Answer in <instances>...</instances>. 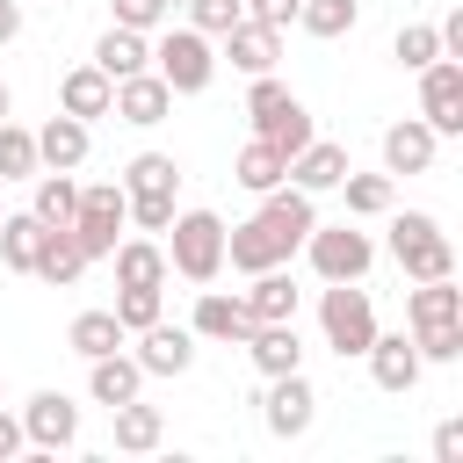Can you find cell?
I'll return each instance as SVG.
<instances>
[{"label":"cell","instance_id":"obj_14","mask_svg":"<svg viewBox=\"0 0 463 463\" xmlns=\"http://www.w3.org/2000/svg\"><path fill=\"white\" fill-rule=\"evenodd\" d=\"M362 362H369V376H376V391H412L420 383V347H412V333H376L369 347H362Z\"/></svg>","mask_w":463,"mask_h":463},{"label":"cell","instance_id":"obj_32","mask_svg":"<svg viewBox=\"0 0 463 463\" xmlns=\"http://www.w3.org/2000/svg\"><path fill=\"white\" fill-rule=\"evenodd\" d=\"M36 246H43V217H29V210H7V217H0V268L29 275V268H36Z\"/></svg>","mask_w":463,"mask_h":463},{"label":"cell","instance_id":"obj_10","mask_svg":"<svg viewBox=\"0 0 463 463\" xmlns=\"http://www.w3.org/2000/svg\"><path fill=\"white\" fill-rule=\"evenodd\" d=\"M289 253H297V246H289V239H282V232H275V224H268L260 210H253L246 224H232V232H224V260H232L239 275H260V268H282Z\"/></svg>","mask_w":463,"mask_h":463},{"label":"cell","instance_id":"obj_30","mask_svg":"<svg viewBox=\"0 0 463 463\" xmlns=\"http://www.w3.org/2000/svg\"><path fill=\"white\" fill-rule=\"evenodd\" d=\"M232 181L246 188V195H268V188H282L289 181V159L268 145V137H253L246 152H239V166H232Z\"/></svg>","mask_w":463,"mask_h":463},{"label":"cell","instance_id":"obj_23","mask_svg":"<svg viewBox=\"0 0 463 463\" xmlns=\"http://www.w3.org/2000/svg\"><path fill=\"white\" fill-rule=\"evenodd\" d=\"M29 275H43L51 289H72V282L87 275V253H80L72 224H43V246H36V268H29Z\"/></svg>","mask_w":463,"mask_h":463},{"label":"cell","instance_id":"obj_28","mask_svg":"<svg viewBox=\"0 0 463 463\" xmlns=\"http://www.w3.org/2000/svg\"><path fill=\"white\" fill-rule=\"evenodd\" d=\"M109 420H116V449H123V456H152V449L166 441V420H159V405H145V398L109 405Z\"/></svg>","mask_w":463,"mask_h":463},{"label":"cell","instance_id":"obj_20","mask_svg":"<svg viewBox=\"0 0 463 463\" xmlns=\"http://www.w3.org/2000/svg\"><path fill=\"white\" fill-rule=\"evenodd\" d=\"M188 333L195 340H246L253 333V311H246V297H224V289H203L195 297V318H188Z\"/></svg>","mask_w":463,"mask_h":463},{"label":"cell","instance_id":"obj_22","mask_svg":"<svg viewBox=\"0 0 463 463\" xmlns=\"http://www.w3.org/2000/svg\"><path fill=\"white\" fill-rule=\"evenodd\" d=\"M340 174H347V145H333V137H311L304 152H289V188H304V195L340 188Z\"/></svg>","mask_w":463,"mask_h":463},{"label":"cell","instance_id":"obj_34","mask_svg":"<svg viewBox=\"0 0 463 463\" xmlns=\"http://www.w3.org/2000/svg\"><path fill=\"white\" fill-rule=\"evenodd\" d=\"M289 109H297V94H289V87H282L275 72H260V80L246 87V116H253V137H268V130H275V123L289 116Z\"/></svg>","mask_w":463,"mask_h":463},{"label":"cell","instance_id":"obj_25","mask_svg":"<svg viewBox=\"0 0 463 463\" xmlns=\"http://www.w3.org/2000/svg\"><path fill=\"white\" fill-rule=\"evenodd\" d=\"M94 65H101L109 80H130V72H145V65H152V36H145V29H123V22H109V29H101V43H94Z\"/></svg>","mask_w":463,"mask_h":463},{"label":"cell","instance_id":"obj_31","mask_svg":"<svg viewBox=\"0 0 463 463\" xmlns=\"http://www.w3.org/2000/svg\"><path fill=\"white\" fill-rule=\"evenodd\" d=\"M123 340H130V333L116 326V311H80V318L65 326V347H72L80 362H94V354H116Z\"/></svg>","mask_w":463,"mask_h":463},{"label":"cell","instance_id":"obj_18","mask_svg":"<svg viewBox=\"0 0 463 463\" xmlns=\"http://www.w3.org/2000/svg\"><path fill=\"white\" fill-rule=\"evenodd\" d=\"M239 347L253 354V369H260V376H289V369H304V340H297V318H268V326H253Z\"/></svg>","mask_w":463,"mask_h":463},{"label":"cell","instance_id":"obj_3","mask_svg":"<svg viewBox=\"0 0 463 463\" xmlns=\"http://www.w3.org/2000/svg\"><path fill=\"white\" fill-rule=\"evenodd\" d=\"M174 188H181L174 152H137V159L123 166V203H130V224H137V232H166V224H174Z\"/></svg>","mask_w":463,"mask_h":463},{"label":"cell","instance_id":"obj_27","mask_svg":"<svg viewBox=\"0 0 463 463\" xmlns=\"http://www.w3.org/2000/svg\"><path fill=\"white\" fill-rule=\"evenodd\" d=\"M87 391H94V405H123V398H137L145 391V369H137V354H94L87 362Z\"/></svg>","mask_w":463,"mask_h":463},{"label":"cell","instance_id":"obj_29","mask_svg":"<svg viewBox=\"0 0 463 463\" xmlns=\"http://www.w3.org/2000/svg\"><path fill=\"white\" fill-rule=\"evenodd\" d=\"M260 217H268V224H275V232H282L289 246H304V232L318 224V210H311V195H304V188H289V181L260 195Z\"/></svg>","mask_w":463,"mask_h":463},{"label":"cell","instance_id":"obj_48","mask_svg":"<svg viewBox=\"0 0 463 463\" xmlns=\"http://www.w3.org/2000/svg\"><path fill=\"white\" fill-rule=\"evenodd\" d=\"M7 116H14V94H7V80H0V123H7Z\"/></svg>","mask_w":463,"mask_h":463},{"label":"cell","instance_id":"obj_12","mask_svg":"<svg viewBox=\"0 0 463 463\" xmlns=\"http://www.w3.org/2000/svg\"><path fill=\"white\" fill-rule=\"evenodd\" d=\"M224 58H232V72H246V80H260V72H275V58H282V29H268V22H253V14H239L224 36Z\"/></svg>","mask_w":463,"mask_h":463},{"label":"cell","instance_id":"obj_35","mask_svg":"<svg viewBox=\"0 0 463 463\" xmlns=\"http://www.w3.org/2000/svg\"><path fill=\"white\" fill-rule=\"evenodd\" d=\"M354 22H362V7H354V0H304V7H297V29H304V36H326V43H333V36H347Z\"/></svg>","mask_w":463,"mask_h":463},{"label":"cell","instance_id":"obj_39","mask_svg":"<svg viewBox=\"0 0 463 463\" xmlns=\"http://www.w3.org/2000/svg\"><path fill=\"white\" fill-rule=\"evenodd\" d=\"M159 297H166V289H123V282H116V304H109V311H116L123 333H145V326L159 318Z\"/></svg>","mask_w":463,"mask_h":463},{"label":"cell","instance_id":"obj_26","mask_svg":"<svg viewBox=\"0 0 463 463\" xmlns=\"http://www.w3.org/2000/svg\"><path fill=\"white\" fill-rule=\"evenodd\" d=\"M239 297H246L253 326H268V318H297V304H304V289H297V275H289V268H260V275H253V289H239Z\"/></svg>","mask_w":463,"mask_h":463},{"label":"cell","instance_id":"obj_1","mask_svg":"<svg viewBox=\"0 0 463 463\" xmlns=\"http://www.w3.org/2000/svg\"><path fill=\"white\" fill-rule=\"evenodd\" d=\"M166 268L181 282H217L224 275V217L217 210H174V224H166Z\"/></svg>","mask_w":463,"mask_h":463},{"label":"cell","instance_id":"obj_49","mask_svg":"<svg viewBox=\"0 0 463 463\" xmlns=\"http://www.w3.org/2000/svg\"><path fill=\"white\" fill-rule=\"evenodd\" d=\"M0 217H7V210H0Z\"/></svg>","mask_w":463,"mask_h":463},{"label":"cell","instance_id":"obj_42","mask_svg":"<svg viewBox=\"0 0 463 463\" xmlns=\"http://www.w3.org/2000/svg\"><path fill=\"white\" fill-rule=\"evenodd\" d=\"M311 137H318V130H311V109H304V101H297V109H289V116H282V123L268 130V145H275L282 159H289V152H304Z\"/></svg>","mask_w":463,"mask_h":463},{"label":"cell","instance_id":"obj_33","mask_svg":"<svg viewBox=\"0 0 463 463\" xmlns=\"http://www.w3.org/2000/svg\"><path fill=\"white\" fill-rule=\"evenodd\" d=\"M72 210H80V181L58 174V166H43V174H36V195H29V217H43V224H72Z\"/></svg>","mask_w":463,"mask_h":463},{"label":"cell","instance_id":"obj_45","mask_svg":"<svg viewBox=\"0 0 463 463\" xmlns=\"http://www.w3.org/2000/svg\"><path fill=\"white\" fill-rule=\"evenodd\" d=\"M434 463H463V420H441L434 427Z\"/></svg>","mask_w":463,"mask_h":463},{"label":"cell","instance_id":"obj_13","mask_svg":"<svg viewBox=\"0 0 463 463\" xmlns=\"http://www.w3.org/2000/svg\"><path fill=\"white\" fill-rule=\"evenodd\" d=\"M109 116H123V123H137V130H152V123H166L174 116V87L145 65V72H130V80H116V101H109Z\"/></svg>","mask_w":463,"mask_h":463},{"label":"cell","instance_id":"obj_19","mask_svg":"<svg viewBox=\"0 0 463 463\" xmlns=\"http://www.w3.org/2000/svg\"><path fill=\"white\" fill-rule=\"evenodd\" d=\"M434 152H441V137H434L420 116H405V123L383 130V174H391V181H398V174H427Z\"/></svg>","mask_w":463,"mask_h":463},{"label":"cell","instance_id":"obj_11","mask_svg":"<svg viewBox=\"0 0 463 463\" xmlns=\"http://www.w3.org/2000/svg\"><path fill=\"white\" fill-rule=\"evenodd\" d=\"M22 434H29V449H72L80 441V405L65 391H36L22 405Z\"/></svg>","mask_w":463,"mask_h":463},{"label":"cell","instance_id":"obj_40","mask_svg":"<svg viewBox=\"0 0 463 463\" xmlns=\"http://www.w3.org/2000/svg\"><path fill=\"white\" fill-rule=\"evenodd\" d=\"M239 14H246V0H188V29H203V36H224Z\"/></svg>","mask_w":463,"mask_h":463},{"label":"cell","instance_id":"obj_44","mask_svg":"<svg viewBox=\"0 0 463 463\" xmlns=\"http://www.w3.org/2000/svg\"><path fill=\"white\" fill-rule=\"evenodd\" d=\"M297 7H304V0H246V14H253V22H268V29H289V22H297Z\"/></svg>","mask_w":463,"mask_h":463},{"label":"cell","instance_id":"obj_21","mask_svg":"<svg viewBox=\"0 0 463 463\" xmlns=\"http://www.w3.org/2000/svg\"><path fill=\"white\" fill-rule=\"evenodd\" d=\"M109 101H116V80L87 58V65H72L65 80H58V109L65 116H80V123H94V116H109Z\"/></svg>","mask_w":463,"mask_h":463},{"label":"cell","instance_id":"obj_46","mask_svg":"<svg viewBox=\"0 0 463 463\" xmlns=\"http://www.w3.org/2000/svg\"><path fill=\"white\" fill-rule=\"evenodd\" d=\"M22 449H29V434H22V420H14V412H0V463H14Z\"/></svg>","mask_w":463,"mask_h":463},{"label":"cell","instance_id":"obj_15","mask_svg":"<svg viewBox=\"0 0 463 463\" xmlns=\"http://www.w3.org/2000/svg\"><path fill=\"white\" fill-rule=\"evenodd\" d=\"M87 152H94V130L80 123V116H51L43 130H36V166H58V174H80L87 166Z\"/></svg>","mask_w":463,"mask_h":463},{"label":"cell","instance_id":"obj_43","mask_svg":"<svg viewBox=\"0 0 463 463\" xmlns=\"http://www.w3.org/2000/svg\"><path fill=\"white\" fill-rule=\"evenodd\" d=\"M420 362H463V326H441V333H412Z\"/></svg>","mask_w":463,"mask_h":463},{"label":"cell","instance_id":"obj_41","mask_svg":"<svg viewBox=\"0 0 463 463\" xmlns=\"http://www.w3.org/2000/svg\"><path fill=\"white\" fill-rule=\"evenodd\" d=\"M109 7H116V22H123V29H145V36L174 22V0H109Z\"/></svg>","mask_w":463,"mask_h":463},{"label":"cell","instance_id":"obj_37","mask_svg":"<svg viewBox=\"0 0 463 463\" xmlns=\"http://www.w3.org/2000/svg\"><path fill=\"white\" fill-rule=\"evenodd\" d=\"M391 58H398L405 72H420V65H434V58H441V29H434V22H405V29L391 36Z\"/></svg>","mask_w":463,"mask_h":463},{"label":"cell","instance_id":"obj_24","mask_svg":"<svg viewBox=\"0 0 463 463\" xmlns=\"http://www.w3.org/2000/svg\"><path fill=\"white\" fill-rule=\"evenodd\" d=\"M109 260H116V282H123V289H166V275H174L159 239H116Z\"/></svg>","mask_w":463,"mask_h":463},{"label":"cell","instance_id":"obj_5","mask_svg":"<svg viewBox=\"0 0 463 463\" xmlns=\"http://www.w3.org/2000/svg\"><path fill=\"white\" fill-rule=\"evenodd\" d=\"M318 333H326V347L347 362V354H362L369 340H376V304H369V289L362 282H326L318 289Z\"/></svg>","mask_w":463,"mask_h":463},{"label":"cell","instance_id":"obj_8","mask_svg":"<svg viewBox=\"0 0 463 463\" xmlns=\"http://www.w3.org/2000/svg\"><path fill=\"white\" fill-rule=\"evenodd\" d=\"M260 420H268L275 441H304L311 420H318V391H311V376H304V369L268 376V391H260Z\"/></svg>","mask_w":463,"mask_h":463},{"label":"cell","instance_id":"obj_16","mask_svg":"<svg viewBox=\"0 0 463 463\" xmlns=\"http://www.w3.org/2000/svg\"><path fill=\"white\" fill-rule=\"evenodd\" d=\"M405 318H412V333H441V326H463V289H456V275L412 282V289H405Z\"/></svg>","mask_w":463,"mask_h":463},{"label":"cell","instance_id":"obj_7","mask_svg":"<svg viewBox=\"0 0 463 463\" xmlns=\"http://www.w3.org/2000/svg\"><path fill=\"white\" fill-rule=\"evenodd\" d=\"M304 246H311L318 282H362V275L376 268V239H369V232H354V224H311V232H304Z\"/></svg>","mask_w":463,"mask_h":463},{"label":"cell","instance_id":"obj_6","mask_svg":"<svg viewBox=\"0 0 463 463\" xmlns=\"http://www.w3.org/2000/svg\"><path fill=\"white\" fill-rule=\"evenodd\" d=\"M123 224H130L123 181H87V188H80V210H72V239H80V253H87V260H109Z\"/></svg>","mask_w":463,"mask_h":463},{"label":"cell","instance_id":"obj_47","mask_svg":"<svg viewBox=\"0 0 463 463\" xmlns=\"http://www.w3.org/2000/svg\"><path fill=\"white\" fill-rule=\"evenodd\" d=\"M22 36V0H0V43Z\"/></svg>","mask_w":463,"mask_h":463},{"label":"cell","instance_id":"obj_50","mask_svg":"<svg viewBox=\"0 0 463 463\" xmlns=\"http://www.w3.org/2000/svg\"><path fill=\"white\" fill-rule=\"evenodd\" d=\"M22 7H29V0H22Z\"/></svg>","mask_w":463,"mask_h":463},{"label":"cell","instance_id":"obj_4","mask_svg":"<svg viewBox=\"0 0 463 463\" xmlns=\"http://www.w3.org/2000/svg\"><path fill=\"white\" fill-rule=\"evenodd\" d=\"M391 260L405 268V282L456 275V246H449L441 217H427V210H405V217H391Z\"/></svg>","mask_w":463,"mask_h":463},{"label":"cell","instance_id":"obj_2","mask_svg":"<svg viewBox=\"0 0 463 463\" xmlns=\"http://www.w3.org/2000/svg\"><path fill=\"white\" fill-rule=\"evenodd\" d=\"M152 36H159V43H152V72H159L174 94H203V87L217 80L224 58H217V43H210L203 29H188V22L174 29V22H166V29H152Z\"/></svg>","mask_w":463,"mask_h":463},{"label":"cell","instance_id":"obj_17","mask_svg":"<svg viewBox=\"0 0 463 463\" xmlns=\"http://www.w3.org/2000/svg\"><path fill=\"white\" fill-rule=\"evenodd\" d=\"M188 362H195V333H188V326L152 318V326L137 333V369H145V376H181Z\"/></svg>","mask_w":463,"mask_h":463},{"label":"cell","instance_id":"obj_38","mask_svg":"<svg viewBox=\"0 0 463 463\" xmlns=\"http://www.w3.org/2000/svg\"><path fill=\"white\" fill-rule=\"evenodd\" d=\"M0 181H36V130L0 123Z\"/></svg>","mask_w":463,"mask_h":463},{"label":"cell","instance_id":"obj_9","mask_svg":"<svg viewBox=\"0 0 463 463\" xmlns=\"http://www.w3.org/2000/svg\"><path fill=\"white\" fill-rule=\"evenodd\" d=\"M420 123H427L434 137H456V130H463V58L420 65Z\"/></svg>","mask_w":463,"mask_h":463},{"label":"cell","instance_id":"obj_36","mask_svg":"<svg viewBox=\"0 0 463 463\" xmlns=\"http://www.w3.org/2000/svg\"><path fill=\"white\" fill-rule=\"evenodd\" d=\"M340 188H347V217H391V174H340Z\"/></svg>","mask_w":463,"mask_h":463}]
</instances>
